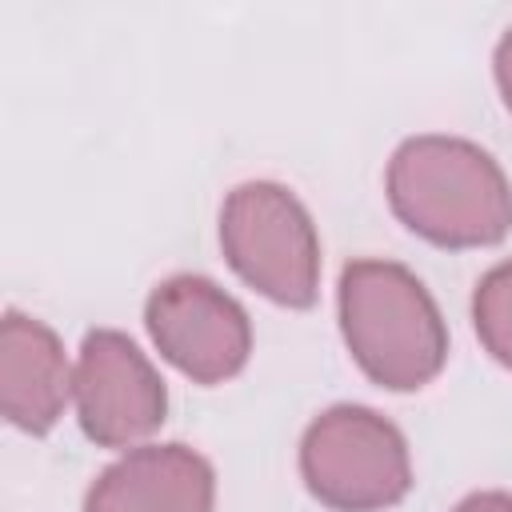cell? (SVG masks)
Returning a JSON list of instances; mask_svg holds the SVG:
<instances>
[{"label": "cell", "instance_id": "cell-5", "mask_svg": "<svg viewBox=\"0 0 512 512\" xmlns=\"http://www.w3.org/2000/svg\"><path fill=\"white\" fill-rule=\"evenodd\" d=\"M144 328L156 352L192 384H224L252 356L248 312L216 280L196 272H176L148 292Z\"/></svg>", "mask_w": 512, "mask_h": 512}, {"label": "cell", "instance_id": "cell-4", "mask_svg": "<svg viewBox=\"0 0 512 512\" xmlns=\"http://www.w3.org/2000/svg\"><path fill=\"white\" fill-rule=\"evenodd\" d=\"M300 480L332 512H384L412 492L408 440L368 404H332L300 436Z\"/></svg>", "mask_w": 512, "mask_h": 512}, {"label": "cell", "instance_id": "cell-6", "mask_svg": "<svg viewBox=\"0 0 512 512\" xmlns=\"http://www.w3.org/2000/svg\"><path fill=\"white\" fill-rule=\"evenodd\" d=\"M72 404L84 436L100 448H140L168 416V388L156 364L116 328H92L76 352Z\"/></svg>", "mask_w": 512, "mask_h": 512}, {"label": "cell", "instance_id": "cell-8", "mask_svg": "<svg viewBox=\"0 0 512 512\" xmlns=\"http://www.w3.org/2000/svg\"><path fill=\"white\" fill-rule=\"evenodd\" d=\"M72 376L60 336L20 312L8 308L0 320V408L4 420L28 436H44L56 428L64 408L72 404Z\"/></svg>", "mask_w": 512, "mask_h": 512}, {"label": "cell", "instance_id": "cell-3", "mask_svg": "<svg viewBox=\"0 0 512 512\" xmlns=\"http://www.w3.org/2000/svg\"><path fill=\"white\" fill-rule=\"evenodd\" d=\"M220 248L232 272L280 308L320 296V236L308 208L276 180H244L220 204Z\"/></svg>", "mask_w": 512, "mask_h": 512}, {"label": "cell", "instance_id": "cell-2", "mask_svg": "<svg viewBox=\"0 0 512 512\" xmlns=\"http://www.w3.org/2000/svg\"><path fill=\"white\" fill-rule=\"evenodd\" d=\"M336 316L356 368L388 392H416L448 364V324L424 280L396 260L344 264Z\"/></svg>", "mask_w": 512, "mask_h": 512}, {"label": "cell", "instance_id": "cell-9", "mask_svg": "<svg viewBox=\"0 0 512 512\" xmlns=\"http://www.w3.org/2000/svg\"><path fill=\"white\" fill-rule=\"evenodd\" d=\"M472 328L484 352L512 372V256L492 264L472 292Z\"/></svg>", "mask_w": 512, "mask_h": 512}, {"label": "cell", "instance_id": "cell-1", "mask_svg": "<svg viewBox=\"0 0 512 512\" xmlns=\"http://www.w3.org/2000/svg\"><path fill=\"white\" fill-rule=\"evenodd\" d=\"M384 192L396 220L436 248H492L512 232V184L464 136H408L388 160Z\"/></svg>", "mask_w": 512, "mask_h": 512}, {"label": "cell", "instance_id": "cell-10", "mask_svg": "<svg viewBox=\"0 0 512 512\" xmlns=\"http://www.w3.org/2000/svg\"><path fill=\"white\" fill-rule=\"evenodd\" d=\"M492 76H496V88H500L504 108L512 112V28L496 40V52H492Z\"/></svg>", "mask_w": 512, "mask_h": 512}, {"label": "cell", "instance_id": "cell-7", "mask_svg": "<svg viewBox=\"0 0 512 512\" xmlns=\"http://www.w3.org/2000/svg\"><path fill=\"white\" fill-rule=\"evenodd\" d=\"M212 504V464L176 440L120 452L84 496V512H212Z\"/></svg>", "mask_w": 512, "mask_h": 512}, {"label": "cell", "instance_id": "cell-11", "mask_svg": "<svg viewBox=\"0 0 512 512\" xmlns=\"http://www.w3.org/2000/svg\"><path fill=\"white\" fill-rule=\"evenodd\" d=\"M452 512H512V496L500 492V488H484V492L464 496Z\"/></svg>", "mask_w": 512, "mask_h": 512}]
</instances>
